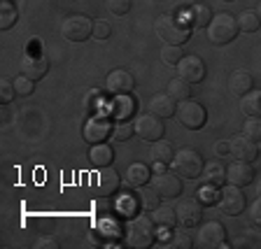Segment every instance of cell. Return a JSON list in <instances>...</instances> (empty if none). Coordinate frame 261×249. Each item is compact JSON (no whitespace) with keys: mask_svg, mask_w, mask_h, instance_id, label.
<instances>
[{"mask_svg":"<svg viewBox=\"0 0 261 249\" xmlns=\"http://www.w3.org/2000/svg\"><path fill=\"white\" fill-rule=\"evenodd\" d=\"M156 224H154L152 214H136L130 217L128 224L121 231V240L126 247L133 249H147L156 242Z\"/></svg>","mask_w":261,"mask_h":249,"instance_id":"6da1fadb","label":"cell"},{"mask_svg":"<svg viewBox=\"0 0 261 249\" xmlns=\"http://www.w3.org/2000/svg\"><path fill=\"white\" fill-rule=\"evenodd\" d=\"M154 31L166 44H179L182 47L191 38V21L189 16L182 19L179 14H161L154 23Z\"/></svg>","mask_w":261,"mask_h":249,"instance_id":"7a4b0ae2","label":"cell"},{"mask_svg":"<svg viewBox=\"0 0 261 249\" xmlns=\"http://www.w3.org/2000/svg\"><path fill=\"white\" fill-rule=\"evenodd\" d=\"M238 19L228 12H222V14H215L212 21L207 23V40L212 44H228L238 38Z\"/></svg>","mask_w":261,"mask_h":249,"instance_id":"3957f363","label":"cell"},{"mask_svg":"<svg viewBox=\"0 0 261 249\" xmlns=\"http://www.w3.org/2000/svg\"><path fill=\"white\" fill-rule=\"evenodd\" d=\"M203 168H205V161H203L201 152H196L194 147H185L175 152L173 158V170L185 179H196L203 175Z\"/></svg>","mask_w":261,"mask_h":249,"instance_id":"277c9868","label":"cell"},{"mask_svg":"<svg viewBox=\"0 0 261 249\" xmlns=\"http://www.w3.org/2000/svg\"><path fill=\"white\" fill-rule=\"evenodd\" d=\"M61 35L68 42H84V40L93 38V21L87 14L65 16L63 23H61Z\"/></svg>","mask_w":261,"mask_h":249,"instance_id":"5b68a950","label":"cell"},{"mask_svg":"<svg viewBox=\"0 0 261 249\" xmlns=\"http://www.w3.org/2000/svg\"><path fill=\"white\" fill-rule=\"evenodd\" d=\"M119 186H121L119 173L114 168H110V165L108 168H100L91 177V193L96 198H110V196H114L119 191Z\"/></svg>","mask_w":261,"mask_h":249,"instance_id":"8992f818","label":"cell"},{"mask_svg":"<svg viewBox=\"0 0 261 249\" xmlns=\"http://www.w3.org/2000/svg\"><path fill=\"white\" fill-rule=\"evenodd\" d=\"M177 119L182 126H187L189 130H201L207 121V112L201 103H196V100H182L177 103Z\"/></svg>","mask_w":261,"mask_h":249,"instance_id":"52a82bcc","label":"cell"},{"mask_svg":"<svg viewBox=\"0 0 261 249\" xmlns=\"http://www.w3.org/2000/svg\"><path fill=\"white\" fill-rule=\"evenodd\" d=\"M196 244L203 249H217V247H226V228L224 224H219L217 219L212 222H201L198 235H196Z\"/></svg>","mask_w":261,"mask_h":249,"instance_id":"ba28073f","label":"cell"},{"mask_svg":"<svg viewBox=\"0 0 261 249\" xmlns=\"http://www.w3.org/2000/svg\"><path fill=\"white\" fill-rule=\"evenodd\" d=\"M133 126H136V135L145 142H156V140H161L163 133H166L163 119L156 117V114H152V112L140 114V117L133 121Z\"/></svg>","mask_w":261,"mask_h":249,"instance_id":"9c48e42d","label":"cell"},{"mask_svg":"<svg viewBox=\"0 0 261 249\" xmlns=\"http://www.w3.org/2000/svg\"><path fill=\"white\" fill-rule=\"evenodd\" d=\"M219 210L226 214V217H238L240 212L245 210V193L240 186L228 184L219 189V201H217Z\"/></svg>","mask_w":261,"mask_h":249,"instance_id":"30bf717a","label":"cell"},{"mask_svg":"<svg viewBox=\"0 0 261 249\" xmlns=\"http://www.w3.org/2000/svg\"><path fill=\"white\" fill-rule=\"evenodd\" d=\"M112 121H110L108 114H93L89 117V121L84 124V140L89 145H98V142H105L110 135H112Z\"/></svg>","mask_w":261,"mask_h":249,"instance_id":"8fae6325","label":"cell"},{"mask_svg":"<svg viewBox=\"0 0 261 249\" xmlns=\"http://www.w3.org/2000/svg\"><path fill=\"white\" fill-rule=\"evenodd\" d=\"M177 77L187 79L189 84H198V81L205 79V63H203L201 56L196 54L182 56V61L177 63Z\"/></svg>","mask_w":261,"mask_h":249,"instance_id":"7c38bea8","label":"cell"},{"mask_svg":"<svg viewBox=\"0 0 261 249\" xmlns=\"http://www.w3.org/2000/svg\"><path fill=\"white\" fill-rule=\"evenodd\" d=\"M105 89L112 96H124V93H130L136 89V77L130 75L128 70H124V68H114L105 77Z\"/></svg>","mask_w":261,"mask_h":249,"instance_id":"4fadbf2b","label":"cell"},{"mask_svg":"<svg viewBox=\"0 0 261 249\" xmlns=\"http://www.w3.org/2000/svg\"><path fill=\"white\" fill-rule=\"evenodd\" d=\"M228 156L233 161H247L252 163L256 156H259V147H256L254 140H250L247 135H236L228 140Z\"/></svg>","mask_w":261,"mask_h":249,"instance_id":"5bb4252c","label":"cell"},{"mask_svg":"<svg viewBox=\"0 0 261 249\" xmlns=\"http://www.w3.org/2000/svg\"><path fill=\"white\" fill-rule=\"evenodd\" d=\"M152 189L161 198H177L182 193V182L177 173H156L152 179Z\"/></svg>","mask_w":261,"mask_h":249,"instance_id":"9a60e30c","label":"cell"},{"mask_svg":"<svg viewBox=\"0 0 261 249\" xmlns=\"http://www.w3.org/2000/svg\"><path fill=\"white\" fill-rule=\"evenodd\" d=\"M177 219L185 228H194L203 222V203L198 198H187L177 205Z\"/></svg>","mask_w":261,"mask_h":249,"instance_id":"2e32d148","label":"cell"},{"mask_svg":"<svg viewBox=\"0 0 261 249\" xmlns=\"http://www.w3.org/2000/svg\"><path fill=\"white\" fill-rule=\"evenodd\" d=\"M47 70H49V61H47V56L44 54H23V59H21V75H26V77H31V79H42L44 75H47Z\"/></svg>","mask_w":261,"mask_h":249,"instance_id":"e0dca14e","label":"cell"},{"mask_svg":"<svg viewBox=\"0 0 261 249\" xmlns=\"http://www.w3.org/2000/svg\"><path fill=\"white\" fill-rule=\"evenodd\" d=\"M254 179V168H252L247 161H233L231 165L226 168V182L228 184H236V186H247L252 184Z\"/></svg>","mask_w":261,"mask_h":249,"instance_id":"ac0fdd59","label":"cell"},{"mask_svg":"<svg viewBox=\"0 0 261 249\" xmlns=\"http://www.w3.org/2000/svg\"><path fill=\"white\" fill-rule=\"evenodd\" d=\"M147 109L152 114H156V117H161V119H170L177 112V103H175L168 93H156V96H152Z\"/></svg>","mask_w":261,"mask_h":249,"instance_id":"d6986e66","label":"cell"},{"mask_svg":"<svg viewBox=\"0 0 261 249\" xmlns=\"http://www.w3.org/2000/svg\"><path fill=\"white\" fill-rule=\"evenodd\" d=\"M252 87H254L252 72L245 70V68L233 70L231 77H228V89H231V93H236V96H245L247 91H252Z\"/></svg>","mask_w":261,"mask_h":249,"instance_id":"ffe728a7","label":"cell"},{"mask_svg":"<svg viewBox=\"0 0 261 249\" xmlns=\"http://www.w3.org/2000/svg\"><path fill=\"white\" fill-rule=\"evenodd\" d=\"M89 161H91V165H96V168H108V165L114 163V149L110 145H105V142L91 145V149H89Z\"/></svg>","mask_w":261,"mask_h":249,"instance_id":"44dd1931","label":"cell"},{"mask_svg":"<svg viewBox=\"0 0 261 249\" xmlns=\"http://www.w3.org/2000/svg\"><path fill=\"white\" fill-rule=\"evenodd\" d=\"M149 179H152V170L147 168L145 163H130L128 170H126V184L133 186V189L149 184Z\"/></svg>","mask_w":261,"mask_h":249,"instance_id":"7402d4cb","label":"cell"},{"mask_svg":"<svg viewBox=\"0 0 261 249\" xmlns=\"http://www.w3.org/2000/svg\"><path fill=\"white\" fill-rule=\"evenodd\" d=\"M152 219H154V224H156L161 231H173V228L179 224L177 210H173L170 205H159V207H154Z\"/></svg>","mask_w":261,"mask_h":249,"instance_id":"603a6c76","label":"cell"},{"mask_svg":"<svg viewBox=\"0 0 261 249\" xmlns=\"http://www.w3.org/2000/svg\"><path fill=\"white\" fill-rule=\"evenodd\" d=\"M136 112V98H130L128 93H124V96H114L112 105H110V114H112L114 119H128L130 114Z\"/></svg>","mask_w":261,"mask_h":249,"instance_id":"cb8c5ba5","label":"cell"},{"mask_svg":"<svg viewBox=\"0 0 261 249\" xmlns=\"http://www.w3.org/2000/svg\"><path fill=\"white\" fill-rule=\"evenodd\" d=\"M240 112L245 117H261V89H252L240 96Z\"/></svg>","mask_w":261,"mask_h":249,"instance_id":"d4e9b609","label":"cell"},{"mask_svg":"<svg viewBox=\"0 0 261 249\" xmlns=\"http://www.w3.org/2000/svg\"><path fill=\"white\" fill-rule=\"evenodd\" d=\"M203 175H205V184H210V186L222 189L226 184V168L219 161H207V165L203 168Z\"/></svg>","mask_w":261,"mask_h":249,"instance_id":"484cf974","label":"cell"},{"mask_svg":"<svg viewBox=\"0 0 261 249\" xmlns=\"http://www.w3.org/2000/svg\"><path fill=\"white\" fill-rule=\"evenodd\" d=\"M168 93L170 98H173L175 103H182V100H189L191 96H194V91H191V84L187 79H182V77H175V79H170L168 84Z\"/></svg>","mask_w":261,"mask_h":249,"instance_id":"4316f807","label":"cell"},{"mask_svg":"<svg viewBox=\"0 0 261 249\" xmlns=\"http://www.w3.org/2000/svg\"><path fill=\"white\" fill-rule=\"evenodd\" d=\"M84 109L89 114H103L108 109V100L103 98V93L98 91V89H89L87 96H84Z\"/></svg>","mask_w":261,"mask_h":249,"instance_id":"83f0119b","label":"cell"},{"mask_svg":"<svg viewBox=\"0 0 261 249\" xmlns=\"http://www.w3.org/2000/svg\"><path fill=\"white\" fill-rule=\"evenodd\" d=\"M152 158H154V163H173V158H175L173 145L168 140H163V137L152 142Z\"/></svg>","mask_w":261,"mask_h":249,"instance_id":"f1b7e54d","label":"cell"},{"mask_svg":"<svg viewBox=\"0 0 261 249\" xmlns=\"http://www.w3.org/2000/svg\"><path fill=\"white\" fill-rule=\"evenodd\" d=\"M19 19V12H16L14 3L12 0H3L0 3V31H10L12 26Z\"/></svg>","mask_w":261,"mask_h":249,"instance_id":"f546056e","label":"cell"},{"mask_svg":"<svg viewBox=\"0 0 261 249\" xmlns=\"http://www.w3.org/2000/svg\"><path fill=\"white\" fill-rule=\"evenodd\" d=\"M238 28H240V33H256L261 28V19H259V14H256L254 10H245V12H240L238 16Z\"/></svg>","mask_w":261,"mask_h":249,"instance_id":"4dcf8cb0","label":"cell"},{"mask_svg":"<svg viewBox=\"0 0 261 249\" xmlns=\"http://www.w3.org/2000/svg\"><path fill=\"white\" fill-rule=\"evenodd\" d=\"M189 21H191V26H196V28H207V23L212 21V12H210V7L207 5H194L191 7V12H189Z\"/></svg>","mask_w":261,"mask_h":249,"instance_id":"1f68e13d","label":"cell"},{"mask_svg":"<svg viewBox=\"0 0 261 249\" xmlns=\"http://www.w3.org/2000/svg\"><path fill=\"white\" fill-rule=\"evenodd\" d=\"M140 210V201H138L136 196H130V193H126V196H121L119 198V205H117V212H119L121 217H136V212Z\"/></svg>","mask_w":261,"mask_h":249,"instance_id":"d6a6232c","label":"cell"},{"mask_svg":"<svg viewBox=\"0 0 261 249\" xmlns=\"http://www.w3.org/2000/svg\"><path fill=\"white\" fill-rule=\"evenodd\" d=\"M182 56H185V51H182L179 44H163V49H161V61L163 63L177 65L179 61H182Z\"/></svg>","mask_w":261,"mask_h":249,"instance_id":"836d02e7","label":"cell"},{"mask_svg":"<svg viewBox=\"0 0 261 249\" xmlns=\"http://www.w3.org/2000/svg\"><path fill=\"white\" fill-rule=\"evenodd\" d=\"M133 133H136V126L130 124L128 119L117 121V124H114V128H112V137L117 142H126L128 137H133Z\"/></svg>","mask_w":261,"mask_h":249,"instance_id":"e575fe53","label":"cell"},{"mask_svg":"<svg viewBox=\"0 0 261 249\" xmlns=\"http://www.w3.org/2000/svg\"><path fill=\"white\" fill-rule=\"evenodd\" d=\"M14 89H16V96H21V98H28L33 91H35V79H31V77L26 75H16L14 79Z\"/></svg>","mask_w":261,"mask_h":249,"instance_id":"d590c367","label":"cell"},{"mask_svg":"<svg viewBox=\"0 0 261 249\" xmlns=\"http://www.w3.org/2000/svg\"><path fill=\"white\" fill-rule=\"evenodd\" d=\"M243 130H245L243 135H247L250 140L261 142V117H247V119H245Z\"/></svg>","mask_w":261,"mask_h":249,"instance_id":"8d00e7d4","label":"cell"},{"mask_svg":"<svg viewBox=\"0 0 261 249\" xmlns=\"http://www.w3.org/2000/svg\"><path fill=\"white\" fill-rule=\"evenodd\" d=\"M159 198H161V196L154 189H147V184L140 186V207L142 210H152L154 205H159Z\"/></svg>","mask_w":261,"mask_h":249,"instance_id":"74e56055","label":"cell"},{"mask_svg":"<svg viewBox=\"0 0 261 249\" xmlns=\"http://www.w3.org/2000/svg\"><path fill=\"white\" fill-rule=\"evenodd\" d=\"M130 5H133L130 0H105V7H108V12H110V14H114V16L128 14Z\"/></svg>","mask_w":261,"mask_h":249,"instance_id":"f35d334b","label":"cell"},{"mask_svg":"<svg viewBox=\"0 0 261 249\" xmlns=\"http://www.w3.org/2000/svg\"><path fill=\"white\" fill-rule=\"evenodd\" d=\"M198 201H201L203 205H217V201H219V189H217V186L205 184L201 191H198Z\"/></svg>","mask_w":261,"mask_h":249,"instance_id":"ab89813d","label":"cell"},{"mask_svg":"<svg viewBox=\"0 0 261 249\" xmlns=\"http://www.w3.org/2000/svg\"><path fill=\"white\" fill-rule=\"evenodd\" d=\"M14 98H16L14 81H12V79H3V81H0V103L7 105V103H12Z\"/></svg>","mask_w":261,"mask_h":249,"instance_id":"60d3db41","label":"cell"},{"mask_svg":"<svg viewBox=\"0 0 261 249\" xmlns=\"http://www.w3.org/2000/svg\"><path fill=\"white\" fill-rule=\"evenodd\" d=\"M170 247H175V249H191V247H194V240H191V235L187 233V231H177V233L173 235Z\"/></svg>","mask_w":261,"mask_h":249,"instance_id":"b9f144b4","label":"cell"},{"mask_svg":"<svg viewBox=\"0 0 261 249\" xmlns=\"http://www.w3.org/2000/svg\"><path fill=\"white\" fill-rule=\"evenodd\" d=\"M112 35V26L108 21H93V38L96 40H108Z\"/></svg>","mask_w":261,"mask_h":249,"instance_id":"7bdbcfd3","label":"cell"},{"mask_svg":"<svg viewBox=\"0 0 261 249\" xmlns=\"http://www.w3.org/2000/svg\"><path fill=\"white\" fill-rule=\"evenodd\" d=\"M250 222L261 228V196L250 205Z\"/></svg>","mask_w":261,"mask_h":249,"instance_id":"ee69618b","label":"cell"},{"mask_svg":"<svg viewBox=\"0 0 261 249\" xmlns=\"http://www.w3.org/2000/svg\"><path fill=\"white\" fill-rule=\"evenodd\" d=\"M35 249H59V240L51 238V235H42V238H38V242L33 244Z\"/></svg>","mask_w":261,"mask_h":249,"instance_id":"f6af8a7d","label":"cell"},{"mask_svg":"<svg viewBox=\"0 0 261 249\" xmlns=\"http://www.w3.org/2000/svg\"><path fill=\"white\" fill-rule=\"evenodd\" d=\"M215 152H217V156H219V158L228 156V152H231V149H228V142H226V140H219L217 145H215Z\"/></svg>","mask_w":261,"mask_h":249,"instance_id":"bcb514c9","label":"cell"},{"mask_svg":"<svg viewBox=\"0 0 261 249\" xmlns=\"http://www.w3.org/2000/svg\"><path fill=\"white\" fill-rule=\"evenodd\" d=\"M256 193H259V196H261V182H259V186H256Z\"/></svg>","mask_w":261,"mask_h":249,"instance_id":"7dc6e473","label":"cell"},{"mask_svg":"<svg viewBox=\"0 0 261 249\" xmlns=\"http://www.w3.org/2000/svg\"><path fill=\"white\" fill-rule=\"evenodd\" d=\"M256 14H259V19H261V5H259V10H256Z\"/></svg>","mask_w":261,"mask_h":249,"instance_id":"c3c4849f","label":"cell"},{"mask_svg":"<svg viewBox=\"0 0 261 249\" xmlns=\"http://www.w3.org/2000/svg\"><path fill=\"white\" fill-rule=\"evenodd\" d=\"M156 3H161V0H156Z\"/></svg>","mask_w":261,"mask_h":249,"instance_id":"681fc988","label":"cell"}]
</instances>
